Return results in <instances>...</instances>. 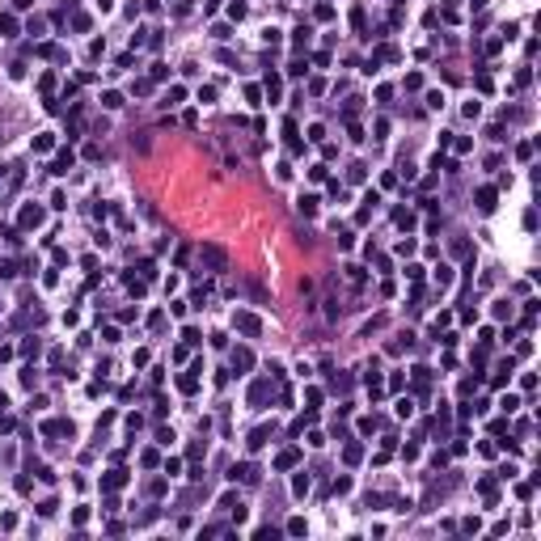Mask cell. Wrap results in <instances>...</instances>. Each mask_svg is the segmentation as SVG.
<instances>
[{
    "label": "cell",
    "mask_w": 541,
    "mask_h": 541,
    "mask_svg": "<svg viewBox=\"0 0 541 541\" xmlns=\"http://www.w3.org/2000/svg\"><path fill=\"white\" fill-rule=\"evenodd\" d=\"M435 284L448 287V284H453V271H448V266H440V271H435Z\"/></svg>",
    "instance_id": "obj_9"
},
{
    "label": "cell",
    "mask_w": 541,
    "mask_h": 541,
    "mask_svg": "<svg viewBox=\"0 0 541 541\" xmlns=\"http://www.w3.org/2000/svg\"><path fill=\"white\" fill-rule=\"evenodd\" d=\"M68 170H72V152H64V157L55 161V170H51V173H68Z\"/></svg>",
    "instance_id": "obj_7"
},
{
    "label": "cell",
    "mask_w": 541,
    "mask_h": 541,
    "mask_svg": "<svg viewBox=\"0 0 541 541\" xmlns=\"http://www.w3.org/2000/svg\"><path fill=\"white\" fill-rule=\"evenodd\" d=\"M342 456H347L351 465H355V461H360V456H364V448H360V444H347V453H342Z\"/></svg>",
    "instance_id": "obj_11"
},
{
    "label": "cell",
    "mask_w": 541,
    "mask_h": 541,
    "mask_svg": "<svg viewBox=\"0 0 541 541\" xmlns=\"http://www.w3.org/2000/svg\"><path fill=\"white\" fill-rule=\"evenodd\" d=\"M296 461H300V453H296V448H284V453L275 456V465H279V469H292Z\"/></svg>",
    "instance_id": "obj_2"
},
{
    "label": "cell",
    "mask_w": 541,
    "mask_h": 541,
    "mask_svg": "<svg viewBox=\"0 0 541 541\" xmlns=\"http://www.w3.org/2000/svg\"><path fill=\"white\" fill-rule=\"evenodd\" d=\"M266 435H271V431H266V427H258V431L250 435V448H262V444H266Z\"/></svg>",
    "instance_id": "obj_8"
},
{
    "label": "cell",
    "mask_w": 541,
    "mask_h": 541,
    "mask_svg": "<svg viewBox=\"0 0 541 541\" xmlns=\"http://www.w3.org/2000/svg\"><path fill=\"white\" fill-rule=\"evenodd\" d=\"M478 207H482V212H495V191H490V186L478 191Z\"/></svg>",
    "instance_id": "obj_3"
},
{
    "label": "cell",
    "mask_w": 541,
    "mask_h": 541,
    "mask_svg": "<svg viewBox=\"0 0 541 541\" xmlns=\"http://www.w3.org/2000/svg\"><path fill=\"white\" fill-rule=\"evenodd\" d=\"M203 258H207L212 266H224V250H216V245H207V250H203Z\"/></svg>",
    "instance_id": "obj_5"
},
{
    "label": "cell",
    "mask_w": 541,
    "mask_h": 541,
    "mask_svg": "<svg viewBox=\"0 0 541 541\" xmlns=\"http://www.w3.org/2000/svg\"><path fill=\"white\" fill-rule=\"evenodd\" d=\"M300 212H305V216L317 212V195H305V199H300Z\"/></svg>",
    "instance_id": "obj_6"
},
{
    "label": "cell",
    "mask_w": 541,
    "mask_h": 541,
    "mask_svg": "<svg viewBox=\"0 0 541 541\" xmlns=\"http://www.w3.org/2000/svg\"><path fill=\"white\" fill-rule=\"evenodd\" d=\"M22 224H26V228H38V224H43V212H38V207H26V212H22Z\"/></svg>",
    "instance_id": "obj_4"
},
{
    "label": "cell",
    "mask_w": 541,
    "mask_h": 541,
    "mask_svg": "<svg viewBox=\"0 0 541 541\" xmlns=\"http://www.w3.org/2000/svg\"><path fill=\"white\" fill-rule=\"evenodd\" d=\"M237 330H245V334H258V330H262V321H258L254 313H237Z\"/></svg>",
    "instance_id": "obj_1"
},
{
    "label": "cell",
    "mask_w": 541,
    "mask_h": 541,
    "mask_svg": "<svg viewBox=\"0 0 541 541\" xmlns=\"http://www.w3.org/2000/svg\"><path fill=\"white\" fill-rule=\"evenodd\" d=\"M102 106H106V110H118V106H123V97H118V93H106V97H102Z\"/></svg>",
    "instance_id": "obj_10"
}]
</instances>
